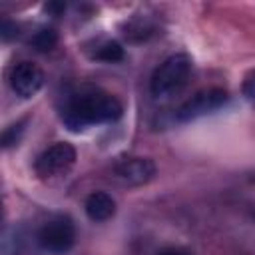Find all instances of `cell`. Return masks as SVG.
<instances>
[{"instance_id":"obj_11","label":"cell","mask_w":255,"mask_h":255,"mask_svg":"<svg viewBox=\"0 0 255 255\" xmlns=\"http://www.w3.org/2000/svg\"><path fill=\"white\" fill-rule=\"evenodd\" d=\"M30 44L38 50V52H50L56 44H58V34L52 28H40L32 38Z\"/></svg>"},{"instance_id":"obj_4","label":"cell","mask_w":255,"mask_h":255,"mask_svg":"<svg viewBox=\"0 0 255 255\" xmlns=\"http://www.w3.org/2000/svg\"><path fill=\"white\" fill-rule=\"evenodd\" d=\"M38 245L54 255L68 253L76 243V227L68 215H54L38 229Z\"/></svg>"},{"instance_id":"obj_13","label":"cell","mask_w":255,"mask_h":255,"mask_svg":"<svg viewBox=\"0 0 255 255\" xmlns=\"http://www.w3.org/2000/svg\"><path fill=\"white\" fill-rule=\"evenodd\" d=\"M243 96L251 102H255V70H251L243 80Z\"/></svg>"},{"instance_id":"obj_7","label":"cell","mask_w":255,"mask_h":255,"mask_svg":"<svg viewBox=\"0 0 255 255\" xmlns=\"http://www.w3.org/2000/svg\"><path fill=\"white\" fill-rule=\"evenodd\" d=\"M8 84L10 90L22 98V100H30L34 98L42 86H44V72L38 64L30 62V60H20L16 62L10 72H8Z\"/></svg>"},{"instance_id":"obj_10","label":"cell","mask_w":255,"mask_h":255,"mask_svg":"<svg viewBox=\"0 0 255 255\" xmlns=\"http://www.w3.org/2000/svg\"><path fill=\"white\" fill-rule=\"evenodd\" d=\"M92 58L100 60V62H106V64H114V62L124 60V48L116 40H104V42L96 44V48L92 52Z\"/></svg>"},{"instance_id":"obj_1","label":"cell","mask_w":255,"mask_h":255,"mask_svg":"<svg viewBox=\"0 0 255 255\" xmlns=\"http://www.w3.org/2000/svg\"><path fill=\"white\" fill-rule=\"evenodd\" d=\"M122 112L120 100L110 92L94 86H80L66 96L60 118L68 129L82 131L90 126L116 122Z\"/></svg>"},{"instance_id":"obj_2","label":"cell","mask_w":255,"mask_h":255,"mask_svg":"<svg viewBox=\"0 0 255 255\" xmlns=\"http://www.w3.org/2000/svg\"><path fill=\"white\" fill-rule=\"evenodd\" d=\"M191 72H193V60L187 54H173L165 58L151 76L149 82L151 96L161 102L171 100L187 86Z\"/></svg>"},{"instance_id":"obj_6","label":"cell","mask_w":255,"mask_h":255,"mask_svg":"<svg viewBox=\"0 0 255 255\" xmlns=\"http://www.w3.org/2000/svg\"><path fill=\"white\" fill-rule=\"evenodd\" d=\"M229 96L225 90L221 88H209V90H203V92H197L195 96H191L187 102H183L177 112H175V118L179 122H191V120H197L201 116H207V114H213L217 112L219 108H223L227 104Z\"/></svg>"},{"instance_id":"obj_9","label":"cell","mask_w":255,"mask_h":255,"mask_svg":"<svg viewBox=\"0 0 255 255\" xmlns=\"http://www.w3.org/2000/svg\"><path fill=\"white\" fill-rule=\"evenodd\" d=\"M153 22L147 14H133V18H129L126 22V36L131 40H141L145 36H149L153 32Z\"/></svg>"},{"instance_id":"obj_8","label":"cell","mask_w":255,"mask_h":255,"mask_svg":"<svg viewBox=\"0 0 255 255\" xmlns=\"http://www.w3.org/2000/svg\"><path fill=\"white\" fill-rule=\"evenodd\" d=\"M84 211H86V215L92 221L102 223V221H108V219L114 217V213H116V201L106 191H92L86 197V201H84Z\"/></svg>"},{"instance_id":"obj_3","label":"cell","mask_w":255,"mask_h":255,"mask_svg":"<svg viewBox=\"0 0 255 255\" xmlns=\"http://www.w3.org/2000/svg\"><path fill=\"white\" fill-rule=\"evenodd\" d=\"M76 163V149L68 141H56L46 147L34 161V171L40 179L52 181L64 177Z\"/></svg>"},{"instance_id":"obj_14","label":"cell","mask_w":255,"mask_h":255,"mask_svg":"<svg viewBox=\"0 0 255 255\" xmlns=\"http://www.w3.org/2000/svg\"><path fill=\"white\" fill-rule=\"evenodd\" d=\"M157 255H195L183 247H163L161 251H157Z\"/></svg>"},{"instance_id":"obj_12","label":"cell","mask_w":255,"mask_h":255,"mask_svg":"<svg viewBox=\"0 0 255 255\" xmlns=\"http://www.w3.org/2000/svg\"><path fill=\"white\" fill-rule=\"evenodd\" d=\"M24 126H26V120H22V122H18V124H14V126H10V128L4 129L2 143H4L6 149L12 147V145H18V141H20V137L24 133Z\"/></svg>"},{"instance_id":"obj_5","label":"cell","mask_w":255,"mask_h":255,"mask_svg":"<svg viewBox=\"0 0 255 255\" xmlns=\"http://www.w3.org/2000/svg\"><path fill=\"white\" fill-rule=\"evenodd\" d=\"M112 173L124 185H145L155 177V163L141 155H122L114 159Z\"/></svg>"}]
</instances>
